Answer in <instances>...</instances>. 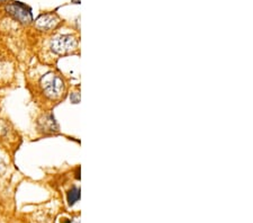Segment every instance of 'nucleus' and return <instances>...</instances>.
Returning <instances> with one entry per match:
<instances>
[{"label":"nucleus","instance_id":"obj_4","mask_svg":"<svg viewBox=\"0 0 253 223\" xmlns=\"http://www.w3.org/2000/svg\"><path fill=\"white\" fill-rule=\"evenodd\" d=\"M59 24V18L55 15L46 14L42 15L36 20V27L42 31H47L51 28H54Z\"/></svg>","mask_w":253,"mask_h":223},{"label":"nucleus","instance_id":"obj_1","mask_svg":"<svg viewBox=\"0 0 253 223\" xmlns=\"http://www.w3.org/2000/svg\"><path fill=\"white\" fill-rule=\"evenodd\" d=\"M41 86L46 97L52 99L59 98L64 91V85L62 79L53 72H48L41 79Z\"/></svg>","mask_w":253,"mask_h":223},{"label":"nucleus","instance_id":"obj_3","mask_svg":"<svg viewBox=\"0 0 253 223\" xmlns=\"http://www.w3.org/2000/svg\"><path fill=\"white\" fill-rule=\"evenodd\" d=\"M7 11L15 19L19 20L20 23L27 24L32 22V13L31 9L22 2H14L7 6Z\"/></svg>","mask_w":253,"mask_h":223},{"label":"nucleus","instance_id":"obj_5","mask_svg":"<svg viewBox=\"0 0 253 223\" xmlns=\"http://www.w3.org/2000/svg\"><path fill=\"white\" fill-rule=\"evenodd\" d=\"M79 197H80V190L77 188V187H72L70 190H69L68 193V203L69 205H73L76 202L79 201Z\"/></svg>","mask_w":253,"mask_h":223},{"label":"nucleus","instance_id":"obj_2","mask_svg":"<svg viewBox=\"0 0 253 223\" xmlns=\"http://www.w3.org/2000/svg\"><path fill=\"white\" fill-rule=\"evenodd\" d=\"M52 51L58 54H65L75 50L77 47V41L71 35H62L52 41Z\"/></svg>","mask_w":253,"mask_h":223}]
</instances>
